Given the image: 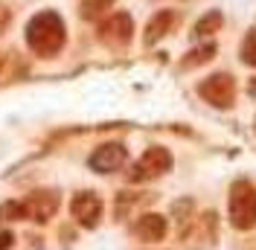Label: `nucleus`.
Wrapping results in <instances>:
<instances>
[{
	"label": "nucleus",
	"instance_id": "f257e3e1",
	"mask_svg": "<svg viewBox=\"0 0 256 250\" xmlns=\"http://www.w3.org/2000/svg\"><path fill=\"white\" fill-rule=\"evenodd\" d=\"M64 20L56 12H38L26 24V44L38 56H56L64 47Z\"/></svg>",
	"mask_w": 256,
	"mask_h": 250
},
{
	"label": "nucleus",
	"instance_id": "f03ea898",
	"mask_svg": "<svg viewBox=\"0 0 256 250\" xmlns=\"http://www.w3.org/2000/svg\"><path fill=\"white\" fill-rule=\"evenodd\" d=\"M230 224L236 230L256 227V189L248 180H239L230 189Z\"/></svg>",
	"mask_w": 256,
	"mask_h": 250
},
{
	"label": "nucleus",
	"instance_id": "7ed1b4c3",
	"mask_svg": "<svg viewBox=\"0 0 256 250\" xmlns=\"http://www.w3.org/2000/svg\"><path fill=\"white\" fill-rule=\"evenodd\" d=\"M169 169H172V154H169V148L152 146V148H146L143 157L134 163L131 180H134V184H140V180H154L160 174H166Z\"/></svg>",
	"mask_w": 256,
	"mask_h": 250
},
{
	"label": "nucleus",
	"instance_id": "20e7f679",
	"mask_svg": "<svg viewBox=\"0 0 256 250\" xmlns=\"http://www.w3.org/2000/svg\"><path fill=\"white\" fill-rule=\"evenodd\" d=\"M198 94L207 99L216 108H230L233 105V94H236V82L230 73H212L198 84Z\"/></svg>",
	"mask_w": 256,
	"mask_h": 250
},
{
	"label": "nucleus",
	"instance_id": "39448f33",
	"mask_svg": "<svg viewBox=\"0 0 256 250\" xmlns=\"http://www.w3.org/2000/svg\"><path fill=\"white\" fill-rule=\"evenodd\" d=\"M131 35H134V20H131L128 12H114L99 26V38L108 47H126L128 41H131Z\"/></svg>",
	"mask_w": 256,
	"mask_h": 250
},
{
	"label": "nucleus",
	"instance_id": "423d86ee",
	"mask_svg": "<svg viewBox=\"0 0 256 250\" xmlns=\"http://www.w3.org/2000/svg\"><path fill=\"white\" fill-rule=\"evenodd\" d=\"M70 216L79 221L82 227H96L102 218V198L96 192H79L70 201Z\"/></svg>",
	"mask_w": 256,
	"mask_h": 250
},
{
	"label": "nucleus",
	"instance_id": "0eeeda50",
	"mask_svg": "<svg viewBox=\"0 0 256 250\" xmlns=\"http://www.w3.org/2000/svg\"><path fill=\"white\" fill-rule=\"evenodd\" d=\"M126 157L128 154H126V148H122L120 142H105V146H99L94 154H90L88 163H90V169H94V172L105 174V172H116V169L126 163Z\"/></svg>",
	"mask_w": 256,
	"mask_h": 250
},
{
	"label": "nucleus",
	"instance_id": "6e6552de",
	"mask_svg": "<svg viewBox=\"0 0 256 250\" xmlns=\"http://www.w3.org/2000/svg\"><path fill=\"white\" fill-rule=\"evenodd\" d=\"M24 210H26L30 221H50L58 210V195L56 192H32L24 201Z\"/></svg>",
	"mask_w": 256,
	"mask_h": 250
},
{
	"label": "nucleus",
	"instance_id": "1a4fd4ad",
	"mask_svg": "<svg viewBox=\"0 0 256 250\" xmlns=\"http://www.w3.org/2000/svg\"><path fill=\"white\" fill-rule=\"evenodd\" d=\"M166 218L163 216H158V212H146V216H140L137 218V224H134V236L140 238V242H146V244H154V242H160L163 236H166Z\"/></svg>",
	"mask_w": 256,
	"mask_h": 250
},
{
	"label": "nucleus",
	"instance_id": "9d476101",
	"mask_svg": "<svg viewBox=\"0 0 256 250\" xmlns=\"http://www.w3.org/2000/svg\"><path fill=\"white\" fill-rule=\"evenodd\" d=\"M175 20H178V15L175 12H169V9H163V12H158V15L148 20V26H146V35H143V41L152 47V44H158L160 38L166 35V32L175 26Z\"/></svg>",
	"mask_w": 256,
	"mask_h": 250
},
{
	"label": "nucleus",
	"instance_id": "9b49d317",
	"mask_svg": "<svg viewBox=\"0 0 256 250\" xmlns=\"http://www.w3.org/2000/svg\"><path fill=\"white\" fill-rule=\"evenodd\" d=\"M212 56H216V44H201V47H195V50L190 52V56H186V58L180 62V67H184V70L201 67V64H207L210 58H212Z\"/></svg>",
	"mask_w": 256,
	"mask_h": 250
},
{
	"label": "nucleus",
	"instance_id": "f8f14e48",
	"mask_svg": "<svg viewBox=\"0 0 256 250\" xmlns=\"http://www.w3.org/2000/svg\"><path fill=\"white\" fill-rule=\"evenodd\" d=\"M222 20H224L222 12H207V15L195 24V35H210V32H218V30H222Z\"/></svg>",
	"mask_w": 256,
	"mask_h": 250
},
{
	"label": "nucleus",
	"instance_id": "ddd939ff",
	"mask_svg": "<svg viewBox=\"0 0 256 250\" xmlns=\"http://www.w3.org/2000/svg\"><path fill=\"white\" fill-rule=\"evenodd\" d=\"M242 62L248 67H256V30H250L248 38L242 41Z\"/></svg>",
	"mask_w": 256,
	"mask_h": 250
},
{
	"label": "nucleus",
	"instance_id": "4468645a",
	"mask_svg": "<svg viewBox=\"0 0 256 250\" xmlns=\"http://www.w3.org/2000/svg\"><path fill=\"white\" fill-rule=\"evenodd\" d=\"M111 6H114V0H84L82 3V18H99Z\"/></svg>",
	"mask_w": 256,
	"mask_h": 250
},
{
	"label": "nucleus",
	"instance_id": "2eb2a0df",
	"mask_svg": "<svg viewBox=\"0 0 256 250\" xmlns=\"http://www.w3.org/2000/svg\"><path fill=\"white\" fill-rule=\"evenodd\" d=\"M12 242H15L12 233H0V250H9V248H12Z\"/></svg>",
	"mask_w": 256,
	"mask_h": 250
},
{
	"label": "nucleus",
	"instance_id": "dca6fc26",
	"mask_svg": "<svg viewBox=\"0 0 256 250\" xmlns=\"http://www.w3.org/2000/svg\"><path fill=\"white\" fill-rule=\"evenodd\" d=\"M6 24H9V9H6V6L0 3V30H3Z\"/></svg>",
	"mask_w": 256,
	"mask_h": 250
},
{
	"label": "nucleus",
	"instance_id": "f3484780",
	"mask_svg": "<svg viewBox=\"0 0 256 250\" xmlns=\"http://www.w3.org/2000/svg\"><path fill=\"white\" fill-rule=\"evenodd\" d=\"M250 94H254V96H256V82H250Z\"/></svg>",
	"mask_w": 256,
	"mask_h": 250
}]
</instances>
